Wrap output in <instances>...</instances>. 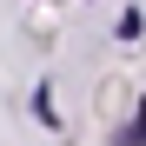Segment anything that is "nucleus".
Wrapping results in <instances>:
<instances>
[{
    "mask_svg": "<svg viewBox=\"0 0 146 146\" xmlns=\"http://www.w3.org/2000/svg\"><path fill=\"white\" fill-rule=\"evenodd\" d=\"M113 146H146V106H139V113L126 119V126L113 133Z\"/></svg>",
    "mask_w": 146,
    "mask_h": 146,
    "instance_id": "obj_1",
    "label": "nucleus"
},
{
    "mask_svg": "<svg viewBox=\"0 0 146 146\" xmlns=\"http://www.w3.org/2000/svg\"><path fill=\"white\" fill-rule=\"evenodd\" d=\"M33 113H40V126H60V113H53V93L33 86Z\"/></svg>",
    "mask_w": 146,
    "mask_h": 146,
    "instance_id": "obj_2",
    "label": "nucleus"
}]
</instances>
